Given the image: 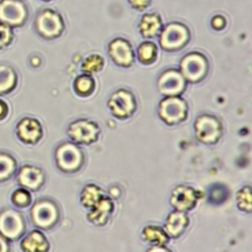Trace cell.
I'll return each mask as SVG.
<instances>
[{
  "instance_id": "cell-20",
  "label": "cell",
  "mask_w": 252,
  "mask_h": 252,
  "mask_svg": "<svg viewBox=\"0 0 252 252\" xmlns=\"http://www.w3.org/2000/svg\"><path fill=\"white\" fill-rule=\"evenodd\" d=\"M138 30H139L140 36L144 38H154L159 36L162 30L161 17L154 12L143 15L138 25Z\"/></svg>"
},
{
  "instance_id": "cell-1",
  "label": "cell",
  "mask_w": 252,
  "mask_h": 252,
  "mask_svg": "<svg viewBox=\"0 0 252 252\" xmlns=\"http://www.w3.org/2000/svg\"><path fill=\"white\" fill-rule=\"evenodd\" d=\"M189 30L180 22H171L161 30L159 34V43L165 51H179L184 48L189 41Z\"/></svg>"
},
{
  "instance_id": "cell-33",
  "label": "cell",
  "mask_w": 252,
  "mask_h": 252,
  "mask_svg": "<svg viewBox=\"0 0 252 252\" xmlns=\"http://www.w3.org/2000/svg\"><path fill=\"white\" fill-rule=\"evenodd\" d=\"M9 115V106H7L6 101L0 98V121L5 120Z\"/></svg>"
},
{
  "instance_id": "cell-10",
  "label": "cell",
  "mask_w": 252,
  "mask_h": 252,
  "mask_svg": "<svg viewBox=\"0 0 252 252\" xmlns=\"http://www.w3.org/2000/svg\"><path fill=\"white\" fill-rule=\"evenodd\" d=\"M107 106L117 118H129L137 110V100L129 90L120 89L110 96Z\"/></svg>"
},
{
  "instance_id": "cell-24",
  "label": "cell",
  "mask_w": 252,
  "mask_h": 252,
  "mask_svg": "<svg viewBox=\"0 0 252 252\" xmlns=\"http://www.w3.org/2000/svg\"><path fill=\"white\" fill-rule=\"evenodd\" d=\"M95 79L91 76V74L84 73L76 76L75 80H74V90L79 96H83V97L90 96L95 91Z\"/></svg>"
},
{
  "instance_id": "cell-2",
  "label": "cell",
  "mask_w": 252,
  "mask_h": 252,
  "mask_svg": "<svg viewBox=\"0 0 252 252\" xmlns=\"http://www.w3.org/2000/svg\"><path fill=\"white\" fill-rule=\"evenodd\" d=\"M32 224L38 229H51L58 223L59 209L53 201L39 199L32 206L30 212Z\"/></svg>"
},
{
  "instance_id": "cell-21",
  "label": "cell",
  "mask_w": 252,
  "mask_h": 252,
  "mask_svg": "<svg viewBox=\"0 0 252 252\" xmlns=\"http://www.w3.org/2000/svg\"><path fill=\"white\" fill-rule=\"evenodd\" d=\"M142 239L150 245L166 246V244L170 240V236L167 235L165 229L161 226L147 225L142 230Z\"/></svg>"
},
{
  "instance_id": "cell-11",
  "label": "cell",
  "mask_w": 252,
  "mask_h": 252,
  "mask_svg": "<svg viewBox=\"0 0 252 252\" xmlns=\"http://www.w3.org/2000/svg\"><path fill=\"white\" fill-rule=\"evenodd\" d=\"M29 16L21 0H0V22L10 27L22 26Z\"/></svg>"
},
{
  "instance_id": "cell-32",
  "label": "cell",
  "mask_w": 252,
  "mask_h": 252,
  "mask_svg": "<svg viewBox=\"0 0 252 252\" xmlns=\"http://www.w3.org/2000/svg\"><path fill=\"white\" fill-rule=\"evenodd\" d=\"M130 6L137 10H144L150 5L152 0H128Z\"/></svg>"
},
{
  "instance_id": "cell-31",
  "label": "cell",
  "mask_w": 252,
  "mask_h": 252,
  "mask_svg": "<svg viewBox=\"0 0 252 252\" xmlns=\"http://www.w3.org/2000/svg\"><path fill=\"white\" fill-rule=\"evenodd\" d=\"M211 24H212V27H213V29L223 30L224 27L226 26V20H225V17L221 16V15H216V16L212 19Z\"/></svg>"
},
{
  "instance_id": "cell-3",
  "label": "cell",
  "mask_w": 252,
  "mask_h": 252,
  "mask_svg": "<svg viewBox=\"0 0 252 252\" xmlns=\"http://www.w3.org/2000/svg\"><path fill=\"white\" fill-rule=\"evenodd\" d=\"M187 111V102L181 96H165L158 107L159 117L170 126L177 125L186 120Z\"/></svg>"
},
{
  "instance_id": "cell-14",
  "label": "cell",
  "mask_w": 252,
  "mask_h": 252,
  "mask_svg": "<svg viewBox=\"0 0 252 252\" xmlns=\"http://www.w3.org/2000/svg\"><path fill=\"white\" fill-rule=\"evenodd\" d=\"M198 202V193L194 189L187 185H179L175 187L170 196V206L175 211L189 212L196 207Z\"/></svg>"
},
{
  "instance_id": "cell-4",
  "label": "cell",
  "mask_w": 252,
  "mask_h": 252,
  "mask_svg": "<svg viewBox=\"0 0 252 252\" xmlns=\"http://www.w3.org/2000/svg\"><path fill=\"white\" fill-rule=\"evenodd\" d=\"M56 164L63 172H75L83 166L84 154L75 143H62L56 149Z\"/></svg>"
},
{
  "instance_id": "cell-23",
  "label": "cell",
  "mask_w": 252,
  "mask_h": 252,
  "mask_svg": "<svg viewBox=\"0 0 252 252\" xmlns=\"http://www.w3.org/2000/svg\"><path fill=\"white\" fill-rule=\"evenodd\" d=\"M102 197H105L102 189L98 187L97 185L89 184L81 189L80 192V203L81 206L85 207V208L90 209L100 201Z\"/></svg>"
},
{
  "instance_id": "cell-22",
  "label": "cell",
  "mask_w": 252,
  "mask_h": 252,
  "mask_svg": "<svg viewBox=\"0 0 252 252\" xmlns=\"http://www.w3.org/2000/svg\"><path fill=\"white\" fill-rule=\"evenodd\" d=\"M17 84V74L7 64H0V96L11 93Z\"/></svg>"
},
{
  "instance_id": "cell-17",
  "label": "cell",
  "mask_w": 252,
  "mask_h": 252,
  "mask_svg": "<svg viewBox=\"0 0 252 252\" xmlns=\"http://www.w3.org/2000/svg\"><path fill=\"white\" fill-rule=\"evenodd\" d=\"M115 209L112 199L102 197L88 213V220L96 226H103L108 223Z\"/></svg>"
},
{
  "instance_id": "cell-35",
  "label": "cell",
  "mask_w": 252,
  "mask_h": 252,
  "mask_svg": "<svg viewBox=\"0 0 252 252\" xmlns=\"http://www.w3.org/2000/svg\"><path fill=\"white\" fill-rule=\"evenodd\" d=\"M147 252H172L171 250L166 248V246H160V245H152V248L148 249Z\"/></svg>"
},
{
  "instance_id": "cell-9",
  "label": "cell",
  "mask_w": 252,
  "mask_h": 252,
  "mask_svg": "<svg viewBox=\"0 0 252 252\" xmlns=\"http://www.w3.org/2000/svg\"><path fill=\"white\" fill-rule=\"evenodd\" d=\"M197 139L204 144H216L223 134L220 121L212 115H201L194 122Z\"/></svg>"
},
{
  "instance_id": "cell-30",
  "label": "cell",
  "mask_w": 252,
  "mask_h": 252,
  "mask_svg": "<svg viewBox=\"0 0 252 252\" xmlns=\"http://www.w3.org/2000/svg\"><path fill=\"white\" fill-rule=\"evenodd\" d=\"M14 39V32L12 27L0 22V49H4L9 46Z\"/></svg>"
},
{
  "instance_id": "cell-8",
  "label": "cell",
  "mask_w": 252,
  "mask_h": 252,
  "mask_svg": "<svg viewBox=\"0 0 252 252\" xmlns=\"http://www.w3.org/2000/svg\"><path fill=\"white\" fill-rule=\"evenodd\" d=\"M68 137L75 144L90 145L98 139L100 127L90 120H76L68 126Z\"/></svg>"
},
{
  "instance_id": "cell-13",
  "label": "cell",
  "mask_w": 252,
  "mask_h": 252,
  "mask_svg": "<svg viewBox=\"0 0 252 252\" xmlns=\"http://www.w3.org/2000/svg\"><path fill=\"white\" fill-rule=\"evenodd\" d=\"M108 56L117 65L128 68L134 63L135 54L129 41L116 37L108 43Z\"/></svg>"
},
{
  "instance_id": "cell-28",
  "label": "cell",
  "mask_w": 252,
  "mask_h": 252,
  "mask_svg": "<svg viewBox=\"0 0 252 252\" xmlns=\"http://www.w3.org/2000/svg\"><path fill=\"white\" fill-rule=\"evenodd\" d=\"M236 203L240 211L252 213V187L244 186L236 194Z\"/></svg>"
},
{
  "instance_id": "cell-27",
  "label": "cell",
  "mask_w": 252,
  "mask_h": 252,
  "mask_svg": "<svg viewBox=\"0 0 252 252\" xmlns=\"http://www.w3.org/2000/svg\"><path fill=\"white\" fill-rule=\"evenodd\" d=\"M103 64H105V61L100 54H90L81 63V70L86 74L97 73L103 68Z\"/></svg>"
},
{
  "instance_id": "cell-26",
  "label": "cell",
  "mask_w": 252,
  "mask_h": 252,
  "mask_svg": "<svg viewBox=\"0 0 252 252\" xmlns=\"http://www.w3.org/2000/svg\"><path fill=\"white\" fill-rule=\"evenodd\" d=\"M17 164L14 157L7 153H0V182L9 180L16 172Z\"/></svg>"
},
{
  "instance_id": "cell-15",
  "label": "cell",
  "mask_w": 252,
  "mask_h": 252,
  "mask_svg": "<svg viewBox=\"0 0 252 252\" xmlns=\"http://www.w3.org/2000/svg\"><path fill=\"white\" fill-rule=\"evenodd\" d=\"M16 135L25 144H36L43 135V128L36 118L24 117L16 125Z\"/></svg>"
},
{
  "instance_id": "cell-19",
  "label": "cell",
  "mask_w": 252,
  "mask_h": 252,
  "mask_svg": "<svg viewBox=\"0 0 252 252\" xmlns=\"http://www.w3.org/2000/svg\"><path fill=\"white\" fill-rule=\"evenodd\" d=\"M189 224V218L186 212L174 211L167 216L164 229L167 235L172 239H177L185 233Z\"/></svg>"
},
{
  "instance_id": "cell-6",
  "label": "cell",
  "mask_w": 252,
  "mask_h": 252,
  "mask_svg": "<svg viewBox=\"0 0 252 252\" xmlns=\"http://www.w3.org/2000/svg\"><path fill=\"white\" fill-rule=\"evenodd\" d=\"M209 64L206 57L198 52L186 54L180 63V71L187 81L198 83L206 78Z\"/></svg>"
},
{
  "instance_id": "cell-5",
  "label": "cell",
  "mask_w": 252,
  "mask_h": 252,
  "mask_svg": "<svg viewBox=\"0 0 252 252\" xmlns=\"http://www.w3.org/2000/svg\"><path fill=\"white\" fill-rule=\"evenodd\" d=\"M36 31L43 38H57L64 31V21L61 14L51 9H44L38 12L34 20Z\"/></svg>"
},
{
  "instance_id": "cell-25",
  "label": "cell",
  "mask_w": 252,
  "mask_h": 252,
  "mask_svg": "<svg viewBox=\"0 0 252 252\" xmlns=\"http://www.w3.org/2000/svg\"><path fill=\"white\" fill-rule=\"evenodd\" d=\"M158 56V47L154 42L145 41L140 43L137 48V58L142 64H152Z\"/></svg>"
},
{
  "instance_id": "cell-12",
  "label": "cell",
  "mask_w": 252,
  "mask_h": 252,
  "mask_svg": "<svg viewBox=\"0 0 252 252\" xmlns=\"http://www.w3.org/2000/svg\"><path fill=\"white\" fill-rule=\"evenodd\" d=\"M158 89L164 96H180L186 89V79L181 71L167 69L158 79Z\"/></svg>"
},
{
  "instance_id": "cell-18",
  "label": "cell",
  "mask_w": 252,
  "mask_h": 252,
  "mask_svg": "<svg viewBox=\"0 0 252 252\" xmlns=\"http://www.w3.org/2000/svg\"><path fill=\"white\" fill-rule=\"evenodd\" d=\"M20 249L22 252H49L51 245L46 235L38 229H34L21 239Z\"/></svg>"
},
{
  "instance_id": "cell-16",
  "label": "cell",
  "mask_w": 252,
  "mask_h": 252,
  "mask_svg": "<svg viewBox=\"0 0 252 252\" xmlns=\"http://www.w3.org/2000/svg\"><path fill=\"white\" fill-rule=\"evenodd\" d=\"M17 184L31 191L41 189L44 184V172L41 167L33 165H24L19 169L16 175Z\"/></svg>"
},
{
  "instance_id": "cell-36",
  "label": "cell",
  "mask_w": 252,
  "mask_h": 252,
  "mask_svg": "<svg viewBox=\"0 0 252 252\" xmlns=\"http://www.w3.org/2000/svg\"><path fill=\"white\" fill-rule=\"evenodd\" d=\"M108 194H110L112 198H118L121 196V189L118 186H112L108 189Z\"/></svg>"
},
{
  "instance_id": "cell-34",
  "label": "cell",
  "mask_w": 252,
  "mask_h": 252,
  "mask_svg": "<svg viewBox=\"0 0 252 252\" xmlns=\"http://www.w3.org/2000/svg\"><path fill=\"white\" fill-rule=\"evenodd\" d=\"M0 252H10V244L6 238L0 234Z\"/></svg>"
},
{
  "instance_id": "cell-7",
  "label": "cell",
  "mask_w": 252,
  "mask_h": 252,
  "mask_svg": "<svg viewBox=\"0 0 252 252\" xmlns=\"http://www.w3.org/2000/svg\"><path fill=\"white\" fill-rule=\"evenodd\" d=\"M26 230L25 219L15 209H2L0 212V234L9 241H16L22 238Z\"/></svg>"
},
{
  "instance_id": "cell-29",
  "label": "cell",
  "mask_w": 252,
  "mask_h": 252,
  "mask_svg": "<svg viewBox=\"0 0 252 252\" xmlns=\"http://www.w3.org/2000/svg\"><path fill=\"white\" fill-rule=\"evenodd\" d=\"M32 196L30 193V189L20 187V189H15L11 194V203L17 208H26L31 204Z\"/></svg>"
}]
</instances>
